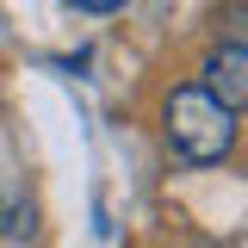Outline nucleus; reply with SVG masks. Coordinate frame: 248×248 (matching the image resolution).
I'll return each instance as SVG.
<instances>
[{
    "mask_svg": "<svg viewBox=\"0 0 248 248\" xmlns=\"http://www.w3.org/2000/svg\"><path fill=\"white\" fill-rule=\"evenodd\" d=\"M161 124H168V149L180 155V161H192V168H211V161H223V155L236 149V112L223 99H211L199 81L168 93Z\"/></svg>",
    "mask_w": 248,
    "mask_h": 248,
    "instance_id": "obj_1",
    "label": "nucleus"
},
{
    "mask_svg": "<svg viewBox=\"0 0 248 248\" xmlns=\"http://www.w3.org/2000/svg\"><path fill=\"white\" fill-rule=\"evenodd\" d=\"M199 87L211 93V99H223L230 112H248V44H223V50H211Z\"/></svg>",
    "mask_w": 248,
    "mask_h": 248,
    "instance_id": "obj_2",
    "label": "nucleus"
},
{
    "mask_svg": "<svg viewBox=\"0 0 248 248\" xmlns=\"http://www.w3.org/2000/svg\"><path fill=\"white\" fill-rule=\"evenodd\" d=\"M230 25L242 31V44H248V6H242V13H230Z\"/></svg>",
    "mask_w": 248,
    "mask_h": 248,
    "instance_id": "obj_3",
    "label": "nucleus"
}]
</instances>
